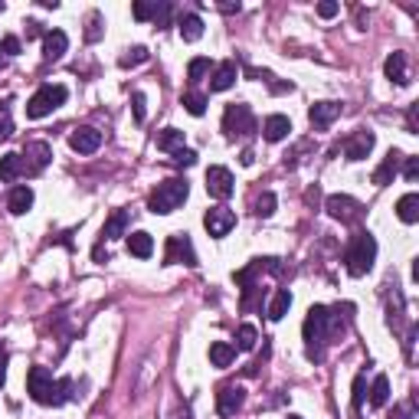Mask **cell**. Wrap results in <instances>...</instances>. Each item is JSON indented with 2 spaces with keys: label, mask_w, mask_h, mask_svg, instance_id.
Here are the masks:
<instances>
[{
  "label": "cell",
  "mask_w": 419,
  "mask_h": 419,
  "mask_svg": "<svg viewBox=\"0 0 419 419\" xmlns=\"http://www.w3.org/2000/svg\"><path fill=\"white\" fill-rule=\"evenodd\" d=\"M72 383L69 380H53V373L46 367H30L27 373V393L39 406H63L69 400Z\"/></svg>",
  "instance_id": "1"
},
{
  "label": "cell",
  "mask_w": 419,
  "mask_h": 419,
  "mask_svg": "<svg viewBox=\"0 0 419 419\" xmlns=\"http://www.w3.org/2000/svg\"><path fill=\"white\" fill-rule=\"evenodd\" d=\"M305 344H308V361H321L324 357V344H328V331H331V311L324 305H314L305 318Z\"/></svg>",
  "instance_id": "2"
},
{
  "label": "cell",
  "mask_w": 419,
  "mask_h": 419,
  "mask_svg": "<svg viewBox=\"0 0 419 419\" xmlns=\"http://www.w3.org/2000/svg\"><path fill=\"white\" fill-rule=\"evenodd\" d=\"M373 259H377V239H373L370 233H357V236L351 239L347 252H344V266H347V272H351L354 278L367 276V272L373 269Z\"/></svg>",
  "instance_id": "3"
},
{
  "label": "cell",
  "mask_w": 419,
  "mask_h": 419,
  "mask_svg": "<svg viewBox=\"0 0 419 419\" xmlns=\"http://www.w3.org/2000/svg\"><path fill=\"white\" fill-rule=\"evenodd\" d=\"M187 193H191L187 181H181V177H171V181L157 183V191L148 197V210H151V213H161V217H167V213H174V210L187 200Z\"/></svg>",
  "instance_id": "4"
},
{
  "label": "cell",
  "mask_w": 419,
  "mask_h": 419,
  "mask_svg": "<svg viewBox=\"0 0 419 419\" xmlns=\"http://www.w3.org/2000/svg\"><path fill=\"white\" fill-rule=\"evenodd\" d=\"M69 98V89L66 86H43V89H37L33 96H30V102H27V118H46V115H53L59 108V105Z\"/></svg>",
  "instance_id": "5"
},
{
  "label": "cell",
  "mask_w": 419,
  "mask_h": 419,
  "mask_svg": "<svg viewBox=\"0 0 419 419\" xmlns=\"http://www.w3.org/2000/svg\"><path fill=\"white\" fill-rule=\"evenodd\" d=\"M223 131L233 134V138H249V134L256 131V118L249 112V105H226V112H223Z\"/></svg>",
  "instance_id": "6"
},
{
  "label": "cell",
  "mask_w": 419,
  "mask_h": 419,
  "mask_svg": "<svg viewBox=\"0 0 419 419\" xmlns=\"http://www.w3.org/2000/svg\"><path fill=\"white\" fill-rule=\"evenodd\" d=\"M174 262H183V266H197V252H193L187 233H177V236L167 239V252H164V266H174Z\"/></svg>",
  "instance_id": "7"
},
{
  "label": "cell",
  "mask_w": 419,
  "mask_h": 419,
  "mask_svg": "<svg viewBox=\"0 0 419 419\" xmlns=\"http://www.w3.org/2000/svg\"><path fill=\"white\" fill-rule=\"evenodd\" d=\"M203 226H207V233L213 239H223L229 229L236 226V213H233V210H226V207H213V210H207Z\"/></svg>",
  "instance_id": "8"
},
{
  "label": "cell",
  "mask_w": 419,
  "mask_h": 419,
  "mask_svg": "<svg viewBox=\"0 0 419 419\" xmlns=\"http://www.w3.org/2000/svg\"><path fill=\"white\" fill-rule=\"evenodd\" d=\"M246 403V390L243 387H233V383H226V387H219V393H217V413L223 419H229V416H236V410Z\"/></svg>",
  "instance_id": "9"
},
{
  "label": "cell",
  "mask_w": 419,
  "mask_h": 419,
  "mask_svg": "<svg viewBox=\"0 0 419 419\" xmlns=\"http://www.w3.org/2000/svg\"><path fill=\"white\" fill-rule=\"evenodd\" d=\"M324 207H328V213H331L334 219H341V223H354V219L361 217V203L354 200V197H344V193H331Z\"/></svg>",
  "instance_id": "10"
},
{
  "label": "cell",
  "mask_w": 419,
  "mask_h": 419,
  "mask_svg": "<svg viewBox=\"0 0 419 419\" xmlns=\"http://www.w3.org/2000/svg\"><path fill=\"white\" fill-rule=\"evenodd\" d=\"M373 141H377L373 131H363V128L361 131H354L351 138L344 141V157H347V161H363V157L373 151Z\"/></svg>",
  "instance_id": "11"
},
{
  "label": "cell",
  "mask_w": 419,
  "mask_h": 419,
  "mask_svg": "<svg viewBox=\"0 0 419 419\" xmlns=\"http://www.w3.org/2000/svg\"><path fill=\"white\" fill-rule=\"evenodd\" d=\"M207 193L210 197H217V200H226L229 193H233V174L226 167H210L207 171Z\"/></svg>",
  "instance_id": "12"
},
{
  "label": "cell",
  "mask_w": 419,
  "mask_h": 419,
  "mask_svg": "<svg viewBox=\"0 0 419 419\" xmlns=\"http://www.w3.org/2000/svg\"><path fill=\"white\" fill-rule=\"evenodd\" d=\"M236 76H239V66L233 59L219 63V66L213 69V76H210V92H226V89H233L236 86Z\"/></svg>",
  "instance_id": "13"
},
{
  "label": "cell",
  "mask_w": 419,
  "mask_h": 419,
  "mask_svg": "<svg viewBox=\"0 0 419 419\" xmlns=\"http://www.w3.org/2000/svg\"><path fill=\"white\" fill-rule=\"evenodd\" d=\"M337 115H341V105L337 102H314L311 108H308V118H311V124L318 131H324L328 124L337 122Z\"/></svg>",
  "instance_id": "14"
},
{
  "label": "cell",
  "mask_w": 419,
  "mask_h": 419,
  "mask_svg": "<svg viewBox=\"0 0 419 419\" xmlns=\"http://www.w3.org/2000/svg\"><path fill=\"white\" fill-rule=\"evenodd\" d=\"M69 144H72V151H79V154H96L98 148H102V131H96V128H79V131H72Z\"/></svg>",
  "instance_id": "15"
},
{
  "label": "cell",
  "mask_w": 419,
  "mask_h": 419,
  "mask_svg": "<svg viewBox=\"0 0 419 419\" xmlns=\"http://www.w3.org/2000/svg\"><path fill=\"white\" fill-rule=\"evenodd\" d=\"M66 49H69V37L63 33V30H49L46 37H43V59H46V63L59 59Z\"/></svg>",
  "instance_id": "16"
},
{
  "label": "cell",
  "mask_w": 419,
  "mask_h": 419,
  "mask_svg": "<svg viewBox=\"0 0 419 419\" xmlns=\"http://www.w3.org/2000/svg\"><path fill=\"white\" fill-rule=\"evenodd\" d=\"M288 131H292V122H288L285 115H269L266 122H262V134H266V141H285Z\"/></svg>",
  "instance_id": "17"
},
{
  "label": "cell",
  "mask_w": 419,
  "mask_h": 419,
  "mask_svg": "<svg viewBox=\"0 0 419 419\" xmlns=\"http://www.w3.org/2000/svg\"><path fill=\"white\" fill-rule=\"evenodd\" d=\"M400 161H403V154L400 151H390L387 157H383V164L373 171V183L377 187H387V183H393V177H397V171H400Z\"/></svg>",
  "instance_id": "18"
},
{
  "label": "cell",
  "mask_w": 419,
  "mask_h": 419,
  "mask_svg": "<svg viewBox=\"0 0 419 419\" xmlns=\"http://www.w3.org/2000/svg\"><path fill=\"white\" fill-rule=\"evenodd\" d=\"M383 72H387V79L397 82V86H406V82H410V72H406V56H403V53H390L387 63H383Z\"/></svg>",
  "instance_id": "19"
},
{
  "label": "cell",
  "mask_w": 419,
  "mask_h": 419,
  "mask_svg": "<svg viewBox=\"0 0 419 419\" xmlns=\"http://www.w3.org/2000/svg\"><path fill=\"white\" fill-rule=\"evenodd\" d=\"M20 174H27V161H23V154H4L0 157V181L10 183V181H17Z\"/></svg>",
  "instance_id": "20"
},
{
  "label": "cell",
  "mask_w": 419,
  "mask_h": 419,
  "mask_svg": "<svg viewBox=\"0 0 419 419\" xmlns=\"http://www.w3.org/2000/svg\"><path fill=\"white\" fill-rule=\"evenodd\" d=\"M23 154H27V157H33V164H30V174L43 171V167L49 164V157H53V151H49L46 141H30L27 148H23Z\"/></svg>",
  "instance_id": "21"
},
{
  "label": "cell",
  "mask_w": 419,
  "mask_h": 419,
  "mask_svg": "<svg viewBox=\"0 0 419 419\" xmlns=\"http://www.w3.org/2000/svg\"><path fill=\"white\" fill-rule=\"evenodd\" d=\"M128 223H131V213H128V210H115L112 217L105 219L102 236H105V239H118V236H124V229H128Z\"/></svg>",
  "instance_id": "22"
},
{
  "label": "cell",
  "mask_w": 419,
  "mask_h": 419,
  "mask_svg": "<svg viewBox=\"0 0 419 419\" xmlns=\"http://www.w3.org/2000/svg\"><path fill=\"white\" fill-rule=\"evenodd\" d=\"M7 207H10L13 217H23V213L33 207V191H30V187H13V191H10Z\"/></svg>",
  "instance_id": "23"
},
{
  "label": "cell",
  "mask_w": 419,
  "mask_h": 419,
  "mask_svg": "<svg viewBox=\"0 0 419 419\" xmlns=\"http://www.w3.org/2000/svg\"><path fill=\"white\" fill-rule=\"evenodd\" d=\"M181 37H183V43H197V39L203 37V20L197 17V13H183L181 17Z\"/></svg>",
  "instance_id": "24"
},
{
  "label": "cell",
  "mask_w": 419,
  "mask_h": 419,
  "mask_svg": "<svg viewBox=\"0 0 419 419\" xmlns=\"http://www.w3.org/2000/svg\"><path fill=\"white\" fill-rule=\"evenodd\" d=\"M128 252L138 259H151V252H154L151 233H131V236H128Z\"/></svg>",
  "instance_id": "25"
},
{
  "label": "cell",
  "mask_w": 419,
  "mask_h": 419,
  "mask_svg": "<svg viewBox=\"0 0 419 419\" xmlns=\"http://www.w3.org/2000/svg\"><path fill=\"white\" fill-rule=\"evenodd\" d=\"M397 217L403 223H416L419 219V193H403L400 200H397Z\"/></svg>",
  "instance_id": "26"
},
{
  "label": "cell",
  "mask_w": 419,
  "mask_h": 419,
  "mask_svg": "<svg viewBox=\"0 0 419 419\" xmlns=\"http://www.w3.org/2000/svg\"><path fill=\"white\" fill-rule=\"evenodd\" d=\"M288 308H292V292H288V288H278L276 295H272V302H269V318H272V321H282L288 314Z\"/></svg>",
  "instance_id": "27"
},
{
  "label": "cell",
  "mask_w": 419,
  "mask_h": 419,
  "mask_svg": "<svg viewBox=\"0 0 419 419\" xmlns=\"http://www.w3.org/2000/svg\"><path fill=\"white\" fill-rule=\"evenodd\" d=\"M183 148V131L181 128H164V131H157V151H181Z\"/></svg>",
  "instance_id": "28"
},
{
  "label": "cell",
  "mask_w": 419,
  "mask_h": 419,
  "mask_svg": "<svg viewBox=\"0 0 419 419\" xmlns=\"http://www.w3.org/2000/svg\"><path fill=\"white\" fill-rule=\"evenodd\" d=\"M210 361H213V367H229V363L236 361V347L226 341L210 344Z\"/></svg>",
  "instance_id": "29"
},
{
  "label": "cell",
  "mask_w": 419,
  "mask_h": 419,
  "mask_svg": "<svg viewBox=\"0 0 419 419\" xmlns=\"http://www.w3.org/2000/svg\"><path fill=\"white\" fill-rule=\"evenodd\" d=\"M387 403H390V380L380 373V377H373V383H370V406L380 410Z\"/></svg>",
  "instance_id": "30"
},
{
  "label": "cell",
  "mask_w": 419,
  "mask_h": 419,
  "mask_svg": "<svg viewBox=\"0 0 419 419\" xmlns=\"http://www.w3.org/2000/svg\"><path fill=\"white\" fill-rule=\"evenodd\" d=\"M210 69H213V63H210L207 56H197V59H191V66H187V79H191L193 86H197V82L207 76Z\"/></svg>",
  "instance_id": "31"
},
{
  "label": "cell",
  "mask_w": 419,
  "mask_h": 419,
  "mask_svg": "<svg viewBox=\"0 0 419 419\" xmlns=\"http://www.w3.org/2000/svg\"><path fill=\"white\" fill-rule=\"evenodd\" d=\"M256 341H259V334H256V328L252 324H243L236 331V347L239 351H252L256 347Z\"/></svg>",
  "instance_id": "32"
},
{
  "label": "cell",
  "mask_w": 419,
  "mask_h": 419,
  "mask_svg": "<svg viewBox=\"0 0 419 419\" xmlns=\"http://www.w3.org/2000/svg\"><path fill=\"white\" fill-rule=\"evenodd\" d=\"M183 108L200 118V115L207 112V96H200V92H187V96H183Z\"/></svg>",
  "instance_id": "33"
},
{
  "label": "cell",
  "mask_w": 419,
  "mask_h": 419,
  "mask_svg": "<svg viewBox=\"0 0 419 419\" xmlns=\"http://www.w3.org/2000/svg\"><path fill=\"white\" fill-rule=\"evenodd\" d=\"M276 213V193H259L256 197V217H272Z\"/></svg>",
  "instance_id": "34"
},
{
  "label": "cell",
  "mask_w": 419,
  "mask_h": 419,
  "mask_svg": "<svg viewBox=\"0 0 419 419\" xmlns=\"http://www.w3.org/2000/svg\"><path fill=\"white\" fill-rule=\"evenodd\" d=\"M154 10H157V0H138L131 7L134 20H154Z\"/></svg>",
  "instance_id": "35"
},
{
  "label": "cell",
  "mask_w": 419,
  "mask_h": 419,
  "mask_svg": "<svg viewBox=\"0 0 419 419\" xmlns=\"http://www.w3.org/2000/svg\"><path fill=\"white\" fill-rule=\"evenodd\" d=\"M141 63H148V49H144V46L128 49V56L122 59V66H124V69H128V66H141Z\"/></svg>",
  "instance_id": "36"
},
{
  "label": "cell",
  "mask_w": 419,
  "mask_h": 419,
  "mask_svg": "<svg viewBox=\"0 0 419 419\" xmlns=\"http://www.w3.org/2000/svg\"><path fill=\"white\" fill-rule=\"evenodd\" d=\"M13 134V122H10V102H0V138Z\"/></svg>",
  "instance_id": "37"
},
{
  "label": "cell",
  "mask_w": 419,
  "mask_h": 419,
  "mask_svg": "<svg viewBox=\"0 0 419 419\" xmlns=\"http://www.w3.org/2000/svg\"><path fill=\"white\" fill-rule=\"evenodd\" d=\"M171 4H167V0H161V4H157V10H154V23H157V30H164L167 27V23H171Z\"/></svg>",
  "instance_id": "38"
},
{
  "label": "cell",
  "mask_w": 419,
  "mask_h": 419,
  "mask_svg": "<svg viewBox=\"0 0 419 419\" xmlns=\"http://www.w3.org/2000/svg\"><path fill=\"white\" fill-rule=\"evenodd\" d=\"M102 37V13H89V30H86V39L89 43H96Z\"/></svg>",
  "instance_id": "39"
},
{
  "label": "cell",
  "mask_w": 419,
  "mask_h": 419,
  "mask_svg": "<svg viewBox=\"0 0 419 419\" xmlns=\"http://www.w3.org/2000/svg\"><path fill=\"white\" fill-rule=\"evenodd\" d=\"M20 53V39L17 37H4L0 39V56L4 59H13Z\"/></svg>",
  "instance_id": "40"
},
{
  "label": "cell",
  "mask_w": 419,
  "mask_h": 419,
  "mask_svg": "<svg viewBox=\"0 0 419 419\" xmlns=\"http://www.w3.org/2000/svg\"><path fill=\"white\" fill-rule=\"evenodd\" d=\"M131 108H134V122L141 124L144 118H148V108H144V96H141V92H134V96H131Z\"/></svg>",
  "instance_id": "41"
},
{
  "label": "cell",
  "mask_w": 419,
  "mask_h": 419,
  "mask_svg": "<svg viewBox=\"0 0 419 419\" xmlns=\"http://www.w3.org/2000/svg\"><path fill=\"white\" fill-rule=\"evenodd\" d=\"M174 164H181V167H191V164H197V154H193L191 148H181V151H174Z\"/></svg>",
  "instance_id": "42"
},
{
  "label": "cell",
  "mask_w": 419,
  "mask_h": 419,
  "mask_svg": "<svg viewBox=\"0 0 419 419\" xmlns=\"http://www.w3.org/2000/svg\"><path fill=\"white\" fill-rule=\"evenodd\" d=\"M363 387H367V377H357V380H354V410H361L363 406Z\"/></svg>",
  "instance_id": "43"
},
{
  "label": "cell",
  "mask_w": 419,
  "mask_h": 419,
  "mask_svg": "<svg viewBox=\"0 0 419 419\" xmlns=\"http://www.w3.org/2000/svg\"><path fill=\"white\" fill-rule=\"evenodd\" d=\"M337 4H331V0H324V4H318V17H324V20H331V17H337Z\"/></svg>",
  "instance_id": "44"
},
{
  "label": "cell",
  "mask_w": 419,
  "mask_h": 419,
  "mask_svg": "<svg viewBox=\"0 0 419 419\" xmlns=\"http://www.w3.org/2000/svg\"><path fill=\"white\" fill-rule=\"evenodd\" d=\"M403 174H406V181H416V177H419V157H406Z\"/></svg>",
  "instance_id": "45"
},
{
  "label": "cell",
  "mask_w": 419,
  "mask_h": 419,
  "mask_svg": "<svg viewBox=\"0 0 419 419\" xmlns=\"http://www.w3.org/2000/svg\"><path fill=\"white\" fill-rule=\"evenodd\" d=\"M7 380V344L0 341V387Z\"/></svg>",
  "instance_id": "46"
},
{
  "label": "cell",
  "mask_w": 419,
  "mask_h": 419,
  "mask_svg": "<svg viewBox=\"0 0 419 419\" xmlns=\"http://www.w3.org/2000/svg\"><path fill=\"white\" fill-rule=\"evenodd\" d=\"M219 10H223V13H239L243 7H239V4H219Z\"/></svg>",
  "instance_id": "47"
},
{
  "label": "cell",
  "mask_w": 419,
  "mask_h": 419,
  "mask_svg": "<svg viewBox=\"0 0 419 419\" xmlns=\"http://www.w3.org/2000/svg\"><path fill=\"white\" fill-rule=\"evenodd\" d=\"M252 161H256V154H252V151L246 148V151H243V164H252Z\"/></svg>",
  "instance_id": "48"
},
{
  "label": "cell",
  "mask_w": 419,
  "mask_h": 419,
  "mask_svg": "<svg viewBox=\"0 0 419 419\" xmlns=\"http://www.w3.org/2000/svg\"><path fill=\"white\" fill-rule=\"evenodd\" d=\"M397 419H416V416H413L410 410H403V413H397Z\"/></svg>",
  "instance_id": "49"
},
{
  "label": "cell",
  "mask_w": 419,
  "mask_h": 419,
  "mask_svg": "<svg viewBox=\"0 0 419 419\" xmlns=\"http://www.w3.org/2000/svg\"><path fill=\"white\" fill-rule=\"evenodd\" d=\"M288 419H302V416H288Z\"/></svg>",
  "instance_id": "50"
},
{
  "label": "cell",
  "mask_w": 419,
  "mask_h": 419,
  "mask_svg": "<svg viewBox=\"0 0 419 419\" xmlns=\"http://www.w3.org/2000/svg\"><path fill=\"white\" fill-rule=\"evenodd\" d=\"M0 10H4V4H0Z\"/></svg>",
  "instance_id": "51"
}]
</instances>
